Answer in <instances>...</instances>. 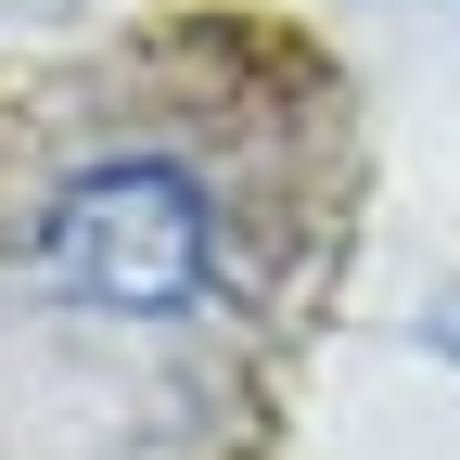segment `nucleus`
Returning a JSON list of instances; mask_svg holds the SVG:
<instances>
[{
    "instance_id": "nucleus-1",
    "label": "nucleus",
    "mask_w": 460,
    "mask_h": 460,
    "mask_svg": "<svg viewBox=\"0 0 460 460\" xmlns=\"http://www.w3.org/2000/svg\"><path fill=\"white\" fill-rule=\"evenodd\" d=\"M39 269L102 320H192L217 295V205L166 154H102L39 205Z\"/></svg>"
}]
</instances>
